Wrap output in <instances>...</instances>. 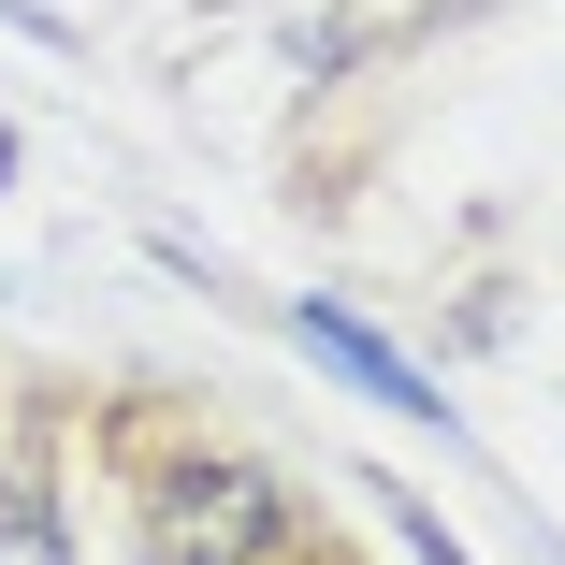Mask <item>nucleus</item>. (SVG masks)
<instances>
[{
	"mask_svg": "<svg viewBox=\"0 0 565 565\" xmlns=\"http://www.w3.org/2000/svg\"><path fill=\"white\" fill-rule=\"evenodd\" d=\"M0 565H58V522H44L30 479H0Z\"/></svg>",
	"mask_w": 565,
	"mask_h": 565,
	"instance_id": "2",
	"label": "nucleus"
},
{
	"mask_svg": "<svg viewBox=\"0 0 565 565\" xmlns=\"http://www.w3.org/2000/svg\"><path fill=\"white\" fill-rule=\"evenodd\" d=\"M305 349H319V363H333V377H363V392H377V406H420V377H406V363H392V349H377V333H363V319H333V305H305Z\"/></svg>",
	"mask_w": 565,
	"mask_h": 565,
	"instance_id": "1",
	"label": "nucleus"
},
{
	"mask_svg": "<svg viewBox=\"0 0 565 565\" xmlns=\"http://www.w3.org/2000/svg\"><path fill=\"white\" fill-rule=\"evenodd\" d=\"M0 174H15V146H0Z\"/></svg>",
	"mask_w": 565,
	"mask_h": 565,
	"instance_id": "4",
	"label": "nucleus"
},
{
	"mask_svg": "<svg viewBox=\"0 0 565 565\" xmlns=\"http://www.w3.org/2000/svg\"><path fill=\"white\" fill-rule=\"evenodd\" d=\"M392 508H406V536H420V565H465V551L435 536V508H420V493H392Z\"/></svg>",
	"mask_w": 565,
	"mask_h": 565,
	"instance_id": "3",
	"label": "nucleus"
}]
</instances>
